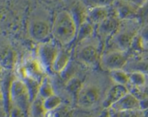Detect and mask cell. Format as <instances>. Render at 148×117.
Returning a JSON list of instances; mask_svg holds the SVG:
<instances>
[{"label": "cell", "mask_w": 148, "mask_h": 117, "mask_svg": "<svg viewBox=\"0 0 148 117\" xmlns=\"http://www.w3.org/2000/svg\"><path fill=\"white\" fill-rule=\"evenodd\" d=\"M94 32V25L86 20L79 25L76 38L79 42H84L87 40Z\"/></svg>", "instance_id": "obj_18"}, {"label": "cell", "mask_w": 148, "mask_h": 117, "mask_svg": "<svg viewBox=\"0 0 148 117\" xmlns=\"http://www.w3.org/2000/svg\"><path fill=\"white\" fill-rule=\"evenodd\" d=\"M110 108L116 111H139V100L129 92Z\"/></svg>", "instance_id": "obj_13"}, {"label": "cell", "mask_w": 148, "mask_h": 117, "mask_svg": "<svg viewBox=\"0 0 148 117\" xmlns=\"http://www.w3.org/2000/svg\"><path fill=\"white\" fill-rule=\"evenodd\" d=\"M62 103V98L55 93L47 97L45 99H43V105L47 112L55 109Z\"/></svg>", "instance_id": "obj_23"}, {"label": "cell", "mask_w": 148, "mask_h": 117, "mask_svg": "<svg viewBox=\"0 0 148 117\" xmlns=\"http://www.w3.org/2000/svg\"><path fill=\"white\" fill-rule=\"evenodd\" d=\"M10 98L14 106L21 108L27 114H29L31 98L28 88L23 80H13L10 87Z\"/></svg>", "instance_id": "obj_2"}, {"label": "cell", "mask_w": 148, "mask_h": 117, "mask_svg": "<svg viewBox=\"0 0 148 117\" xmlns=\"http://www.w3.org/2000/svg\"><path fill=\"white\" fill-rule=\"evenodd\" d=\"M129 91L128 87L122 85L114 84L110 87L102 101V106L105 109L111 108L117 101L124 96Z\"/></svg>", "instance_id": "obj_10"}, {"label": "cell", "mask_w": 148, "mask_h": 117, "mask_svg": "<svg viewBox=\"0 0 148 117\" xmlns=\"http://www.w3.org/2000/svg\"><path fill=\"white\" fill-rule=\"evenodd\" d=\"M71 53L69 51L60 49L52 67V72L58 74L62 73L70 64Z\"/></svg>", "instance_id": "obj_15"}, {"label": "cell", "mask_w": 148, "mask_h": 117, "mask_svg": "<svg viewBox=\"0 0 148 117\" xmlns=\"http://www.w3.org/2000/svg\"><path fill=\"white\" fill-rule=\"evenodd\" d=\"M108 110L110 117H140L138 114V111H116L111 108Z\"/></svg>", "instance_id": "obj_25"}, {"label": "cell", "mask_w": 148, "mask_h": 117, "mask_svg": "<svg viewBox=\"0 0 148 117\" xmlns=\"http://www.w3.org/2000/svg\"><path fill=\"white\" fill-rule=\"evenodd\" d=\"M30 37L39 43L49 41L52 36V23L43 18H35L30 21L28 27Z\"/></svg>", "instance_id": "obj_3"}, {"label": "cell", "mask_w": 148, "mask_h": 117, "mask_svg": "<svg viewBox=\"0 0 148 117\" xmlns=\"http://www.w3.org/2000/svg\"><path fill=\"white\" fill-rule=\"evenodd\" d=\"M101 98V90L95 84H84L79 95L76 102L80 107L89 108L95 106L99 103Z\"/></svg>", "instance_id": "obj_5"}, {"label": "cell", "mask_w": 148, "mask_h": 117, "mask_svg": "<svg viewBox=\"0 0 148 117\" xmlns=\"http://www.w3.org/2000/svg\"><path fill=\"white\" fill-rule=\"evenodd\" d=\"M59 50L58 44L49 40L39 43L37 50V60H39L45 70L52 71V64Z\"/></svg>", "instance_id": "obj_6"}, {"label": "cell", "mask_w": 148, "mask_h": 117, "mask_svg": "<svg viewBox=\"0 0 148 117\" xmlns=\"http://www.w3.org/2000/svg\"><path fill=\"white\" fill-rule=\"evenodd\" d=\"M110 77L114 84L127 86L129 84V73L122 70H116L110 72Z\"/></svg>", "instance_id": "obj_22"}, {"label": "cell", "mask_w": 148, "mask_h": 117, "mask_svg": "<svg viewBox=\"0 0 148 117\" xmlns=\"http://www.w3.org/2000/svg\"><path fill=\"white\" fill-rule=\"evenodd\" d=\"M83 85L84 83H82L80 79L73 76L70 78L68 81H66L65 90L72 98L76 100L82 87H83Z\"/></svg>", "instance_id": "obj_16"}, {"label": "cell", "mask_w": 148, "mask_h": 117, "mask_svg": "<svg viewBox=\"0 0 148 117\" xmlns=\"http://www.w3.org/2000/svg\"><path fill=\"white\" fill-rule=\"evenodd\" d=\"M45 69L38 60H29L22 67L23 79H33L41 83L43 80Z\"/></svg>", "instance_id": "obj_9"}, {"label": "cell", "mask_w": 148, "mask_h": 117, "mask_svg": "<svg viewBox=\"0 0 148 117\" xmlns=\"http://www.w3.org/2000/svg\"><path fill=\"white\" fill-rule=\"evenodd\" d=\"M79 24L70 11H60L52 22V36L58 43L67 46L76 39Z\"/></svg>", "instance_id": "obj_1"}, {"label": "cell", "mask_w": 148, "mask_h": 117, "mask_svg": "<svg viewBox=\"0 0 148 117\" xmlns=\"http://www.w3.org/2000/svg\"><path fill=\"white\" fill-rule=\"evenodd\" d=\"M47 111L43 105V99L39 95L31 103L29 114L31 117H45Z\"/></svg>", "instance_id": "obj_17"}, {"label": "cell", "mask_w": 148, "mask_h": 117, "mask_svg": "<svg viewBox=\"0 0 148 117\" xmlns=\"http://www.w3.org/2000/svg\"><path fill=\"white\" fill-rule=\"evenodd\" d=\"M141 39H142L143 40L147 41H148V28H146L145 30L142 31V36H140Z\"/></svg>", "instance_id": "obj_28"}, {"label": "cell", "mask_w": 148, "mask_h": 117, "mask_svg": "<svg viewBox=\"0 0 148 117\" xmlns=\"http://www.w3.org/2000/svg\"><path fill=\"white\" fill-rule=\"evenodd\" d=\"M147 79L144 73L141 72H133L129 73V85L132 87L142 88L146 85Z\"/></svg>", "instance_id": "obj_20"}, {"label": "cell", "mask_w": 148, "mask_h": 117, "mask_svg": "<svg viewBox=\"0 0 148 117\" xmlns=\"http://www.w3.org/2000/svg\"><path fill=\"white\" fill-rule=\"evenodd\" d=\"M10 117H26V114L21 108L13 106L10 111Z\"/></svg>", "instance_id": "obj_26"}, {"label": "cell", "mask_w": 148, "mask_h": 117, "mask_svg": "<svg viewBox=\"0 0 148 117\" xmlns=\"http://www.w3.org/2000/svg\"><path fill=\"white\" fill-rule=\"evenodd\" d=\"M109 7H96L89 8L86 14V20L92 25H98L101 22L111 16Z\"/></svg>", "instance_id": "obj_14"}, {"label": "cell", "mask_w": 148, "mask_h": 117, "mask_svg": "<svg viewBox=\"0 0 148 117\" xmlns=\"http://www.w3.org/2000/svg\"><path fill=\"white\" fill-rule=\"evenodd\" d=\"M142 116L143 117H148V108L145 109L144 111H142Z\"/></svg>", "instance_id": "obj_29"}, {"label": "cell", "mask_w": 148, "mask_h": 117, "mask_svg": "<svg viewBox=\"0 0 148 117\" xmlns=\"http://www.w3.org/2000/svg\"><path fill=\"white\" fill-rule=\"evenodd\" d=\"M128 61L126 51L119 49L109 50L100 56V63L102 68L110 72L116 70H122Z\"/></svg>", "instance_id": "obj_4"}, {"label": "cell", "mask_w": 148, "mask_h": 117, "mask_svg": "<svg viewBox=\"0 0 148 117\" xmlns=\"http://www.w3.org/2000/svg\"><path fill=\"white\" fill-rule=\"evenodd\" d=\"M116 0H82L84 5L89 8L96 7H109L113 4Z\"/></svg>", "instance_id": "obj_24"}, {"label": "cell", "mask_w": 148, "mask_h": 117, "mask_svg": "<svg viewBox=\"0 0 148 117\" xmlns=\"http://www.w3.org/2000/svg\"><path fill=\"white\" fill-rule=\"evenodd\" d=\"M112 37L114 43L118 46V49L126 51L132 46V42L136 37V33L134 30L126 28V26H123L121 21L117 31Z\"/></svg>", "instance_id": "obj_8"}, {"label": "cell", "mask_w": 148, "mask_h": 117, "mask_svg": "<svg viewBox=\"0 0 148 117\" xmlns=\"http://www.w3.org/2000/svg\"><path fill=\"white\" fill-rule=\"evenodd\" d=\"M100 56L97 46L93 43H86L82 45L77 51L78 60L89 67H94L99 62Z\"/></svg>", "instance_id": "obj_7"}, {"label": "cell", "mask_w": 148, "mask_h": 117, "mask_svg": "<svg viewBox=\"0 0 148 117\" xmlns=\"http://www.w3.org/2000/svg\"><path fill=\"white\" fill-rule=\"evenodd\" d=\"M45 117H74V114L69 106L62 103L55 109L47 111Z\"/></svg>", "instance_id": "obj_19"}, {"label": "cell", "mask_w": 148, "mask_h": 117, "mask_svg": "<svg viewBox=\"0 0 148 117\" xmlns=\"http://www.w3.org/2000/svg\"><path fill=\"white\" fill-rule=\"evenodd\" d=\"M143 92H144V93H145V96L148 97V85L145 87V90H144Z\"/></svg>", "instance_id": "obj_30"}, {"label": "cell", "mask_w": 148, "mask_h": 117, "mask_svg": "<svg viewBox=\"0 0 148 117\" xmlns=\"http://www.w3.org/2000/svg\"><path fill=\"white\" fill-rule=\"evenodd\" d=\"M114 14L120 20H132L136 13V8L126 0H116L113 4Z\"/></svg>", "instance_id": "obj_12"}, {"label": "cell", "mask_w": 148, "mask_h": 117, "mask_svg": "<svg viewBox=\"0 0 148 117\" xmlns=\"http://www.w3.org/2000/svg\"><path fill=\"white\" fill-rule=\"evenodd\" d=\"M2 91H1V89H0V101L2 100Z\"/></svg>", "instance_id": "obj_31"}, {"label": "cell", "mask_w": 148, "mask_h": 117, "mask_svg": "<svg viewBox=\"0 0 148 117\" xmlns=\"http://www.w3.org/2000/svg\"><path fill=\"white\" fill-rule=\"evenodd\" d=\"M53 94H55V92H54L52 83H51L49 77L45 76L39 85L38 95L41 97L42 99H45L46 98L53 95Z\"/></svg>", "instance_id": "obj_21"}, {"label": "cell", "mask_w": 148, "mask_h": 117, "mask_svg": "<svg viewBox=\"0 0 148 117\" xmlns=\"http://www.w3.org/2000/svg\"><path fill=\"white\" fill-rule=\"evenodd\" d=\"M120 22L121 20L116 15H111L97 25V32L102 39L112 37L117 31Z\"/></svg>", "instance_id": "obj_11"}, {"label": "cell", "mask_w": 148, "mask_h": 117, "mask_svg": "<svg viewBox=\"0 0 148 117\" xmlns=\"http://www.w3.org/2000/svg\"><path fill=\"white\" fill-rule=\"evenodd\" d=\"M148 108V97L144 96L139 99V111H144Z\"/></svg>", "instance_id": "obj_27"}]
</instances>
